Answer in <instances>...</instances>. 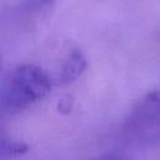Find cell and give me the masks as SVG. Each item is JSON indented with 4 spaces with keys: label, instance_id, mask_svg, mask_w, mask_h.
Instances as JSON below:
<instances>
[{
    "label": "cell",
    "instance_id": "3957f363",
    "mask_svg": "<svg viewBox=\"0 0 160 160\" xmlns=\"http://www.w3.org/2000/svg\"><path fill=\"white\" fill-rule=\"evenodd\" d=\"M29 146L22 142H1L0 144V155H6V156H14V155H20L28 152Z\"/></svg>",
    "mask_w": 160,
    "mask_h": 160
},
{
    "label": "cell",
    "instance_id": "8992f818",
    "mask_svg": "<svg viewBox=\"0 0 160 160\" xmlns=\"http://www.w3.org/2000/svg\"><path fill=\"white\" fill-rule=\"evenodd\" d=\"M0 68H1V62H0Z\"/></svg>",
    "mask_w": 160,
    "mask_h": 160
},
{
    "label": "cell",
    "instance_id": "6da1fadb",
    "mask_svg": "<svg viewBox=\"0 0 160 160\" xmlns=\"http://www.w3.org/2000/svg\"><path fill=\"white\" fill-rule=\"evenodd\" d=\"M50 89V79L41 68L30 64L21 65L12 76L6 101L10 106L21 109L44 98Z\"/></svg>",
    "mask_w": 160,
    "mask_h": 160
},
{
    "label": "cell",
    "instance_id": "5b68a950",
    "mask_svg": "<svg viewBox=\"0 0 160 160\" xmlns=\"http://www.w3.org/2000/svg\"><path fill=\"white\" fill-rule=\"evenodd\" d=\"M50 1H52V0H31L32 5H35V6H44V5L49 4Z\"/></svg>",
    "mask_w": 160,
    "mask_h": 160
},
{
    "label": "cell",
    "instance_id": "7a4b0ae2",
    "mask_svg": "<svg viewBox=\"0 0 160 160\" xmlns=\"http://www.w3.org/2000/svg\"><path fill=\"white\" fill-rule=\"evenodd\" d=\"M86 65H88V62H86L84 54L79 49H74L69 54V56L62 66V71L60 75L61 81L64 84H69V82L76 80L84 72V70L86 69Z\"/></svg>",
    "mask_w": 160,
    "mask_h": 160
},
{
    "label": "cell",
    "instance_id": "277c9868",
    "mask_svg": "<svg viewBox=\"0 0 160 160\" xmlns=\"http://www.w3.org/2000/svg\"><path fill=\"white\" fill-rule=\"evenodd\" d=\"M72 105H74V100H72V96L71 95H65L62 96L61 99H59V102H58V110L61 112V114H69L72 109Z\"/></svg>",
    "mask_w": 160,
    "mask_h": 160
}]
</instances>
